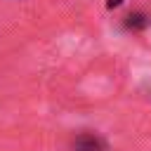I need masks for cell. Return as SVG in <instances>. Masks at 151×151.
I'll list each match as a JSON object with an SVG mask.
<instances>
[{"instance_id":"1","label":"cell","mask_w":151,"mask_h":151,"mask_svg":"<svg viewBox=\"0 0 151 151\" xmlns=\"http://www.w3.org/2000/svg\"><path fill=\"white\" fill-rule=\"evenodd\" d=\"M71 151H109V144L97 132H80L71 139Z\"/></svg>"},{"instance_id":"2","label":"cell","mask_w":151,"mask_h":151,"mask_svg":"<svg viewBox=\"0 0 151 151\" xmlns=\"http://www.w3.org/2000/svg\"><path fill=\"white\" fill-rule=\"evenodd\" d=\"M123 26H125L127 31H132V33H139V31H144V28L151 26V17H149L146 12H130V14L125 17Z\"/></svg>"},{"instance_id":"3","label":"cell","mask_w":151,"mask_h":151,"mask_svg":"<svg viewBox=\"0 0 151 151\" xmlns=\"http://www.w3.org/2000/svg\"><path fill=\"white\" fill-rule=\"evenodd\" d=\"M120 2H123V0H109V2H106V5H109V7H118V5H120Z\"/></svg>"}]
</instances>
